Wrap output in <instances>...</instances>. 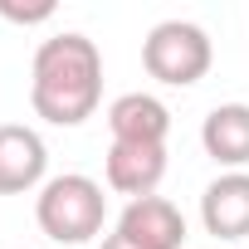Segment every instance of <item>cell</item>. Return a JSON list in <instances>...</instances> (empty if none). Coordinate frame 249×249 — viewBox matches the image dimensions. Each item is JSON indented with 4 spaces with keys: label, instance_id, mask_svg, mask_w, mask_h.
Here are the masks:
<instances>
[{
    "label": "cell",
    "instance_id": "9c48e42d",
    "mask_svg": "<svg viewBox=\"0 0 249 249\" xmlns=\"http://www.w3.org/2000/svg\"><path fill=\"white\" fill-rule=\"evenodd\" d=\"M200 147L210 161L244 171L249 166V103H220L200 122Z\"/></svg>",
    "mask_w": 249,
    "mask_h": 249
},
{
    "label": "cell",
    "instance_id": "7a4b0ae2",
    "mask_svg": "<svg viewBox=\"0 0 249 249\" xmlns=\"http://www.w3.org/2000/svg\"><path fill=\"white\" fill-rule=\"evenodd\" d=\"M35 220L54 244H88L93 234H103L107 220V196L93 176L83 171H64L49 176L35 196Z\"/></svg>",
    "mask_w": 249,
    "mask_h": 249
},
{
    "label": "cell",
    "instance_id": "6da1fadb",
    "mask_svg": "<svg viewBox=\"0 0 249 249\" xmlns=\"http://www.w3.org/2000/svg\"><path fill=\"white\" fill-rule=\"evenodd\" d=\"M103 103V54L88 35L64 30L35 49L30 64V107L49 127H78Z\"/></svg>",
    "mask_w": 249,
    "mask_h": 249
},
{
    "label": "cell",
    "instance_id": "277c9868",
    "mask_svg": "<svg viewBox=\"0 0 249 249\" xmlns=\"http://www.w3.org/2000/svg\"><path fill=\"white\" fill-rule=\"evenodd\" d=\"M49 181V147L25 122H0V196H30Z\"/></svg>",
    "mask_w": 249,
    "mask_h": 249
},
{
    "label": "cell",
    "instance_id": "8fae6325",
    "mask_svg": "<svg viewBox=\"0 0 249 249\" xmlns=\"http://www.w3.org/2000/svg\"><path fill=\"white\" fill-rule=\"evenodd\" d=\"M98 249H137V244H132V239H122V234H117V230H112V234H107V239H103V244H98Z\"/></svg>",
    "mask_w": 249,
    "mask_h": 249
},
{
    "label": "cell",
    "instance_id": "8992f818",
    "mask_svg": "<svg viewBox=\"0 0 249 249\" xmlns=\"http://www.w3.org/2000/svg\"><path fill=\"white\" fill-rule=\"evenodd\" d=\"M117 234L132 239L137 249H181L186 215L166 196H142V200H127V210L117 215Z\"/></svg>",
    "mask_w": 249,
    "mask_h": 249
},
{
    "label": "cell",
    "instance_id": "52a82bcc",
    "mask_svg": "<svg viewBox=\"0 0 249 249\" xmlns=\"http://www.w3.org/2000/svg\"><path fill=\"white\" fill-rule=\"evenodd\" d=\"M200 225L215 239H249V171H225L205 186Z\"/></svg>",
    "mask_w": 249,
    "mask_h": 249
},
{
    "label": "cell",
    "instance_id": "30bf717a",
    "mask_svg": "<svg viewBox=\"0 0 249 249\" xmlns=\"http://www.w3.org/2000/svg\"><path fill=\"white\" fill-rule=\"evenodd\" d=\"M0 15L15 20V25H44V20L54 15V5H30V10H20V5H10V0H0Z\"/></svg>",
    "mask_w": 249,
    "mask_h": 249
},
{
    "label": "cell",
    "instance_id": "ba28073f",
    "mask_svg": "<svg viewBox=\"0 0 249 249\" xmlns=\"http://www.w3.org/2000/svg\"><path fill=\"white\" fill-rule=\"evenodd\" d=\"M107 132H112V142H152V147H166L171 107L157 93H122L107 107Z\"/></svg>",
    "mask_w": 249,
    "mask_h": 249
},
{
    "label": "cell",
    "instance_id": "3957f363",
    "mask_svg": "<svg viewBox=\"0 0 249 249\" xmlns=\"http://www.w3.org/2000/svg\"><path fill=\"white\" fill-rule=\"evenodd\" d=\"M215 64V44L191 20H161L142 39V69L166 88H196Z\"/></svg>",
    "mask_w": 249,
    "mask_h": 249
},
{
    "label": "cell",
    "instance_id": "5b68a950",
    "mask_svg": "<svg viewBox=\"0 0 249 249\" xmlns=\"http://www.w3.org/2000/svg\"><path fill=\"white\" fill-rule=\"evenodd\" d=\"M103 176L117 196L127 200H142V196H157L161 176H166V147H152V142H112L107 157H103Z\"/></svg>",
    "mask_w": 249,
    "mask_h": 249
}]
</instances>
